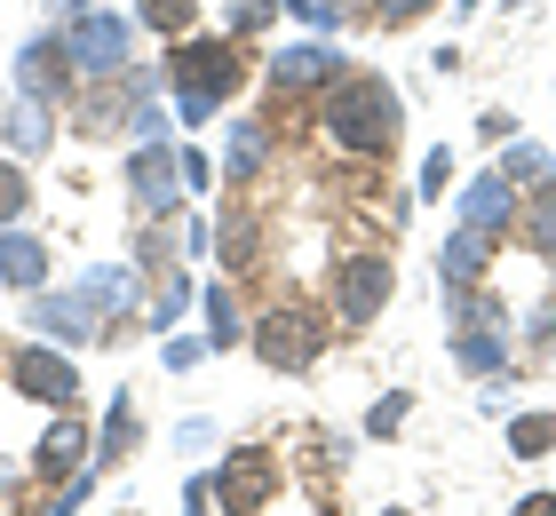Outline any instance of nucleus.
Listing matches in <instances>:
<instances>
[{
    "label": "nucleus",
    "instance_id": "nucleus-41",
    "mask_svg": "<svg viewBox=\"0 0 556 516\" xmlns=\"http://www.w3.org/2000/svg\"><path fill=\"white\" fill-rule=\"evenodd\" d=\"M56 16H88V0H56Z\"/></svg>",
    "mask_w": 556,
    "mask_h": 516
},
{
    "label": "nucleus",
    "instance_id": "nucleus-16",
    "mask_svg": "<svg viewBox=\"0 0 556 516\" xmlns=\"http://www.w3.org/2000/svg\"><path fill=\"white\" fill-rule=\"evenodd\" d=\"M88 445H96V437H88V421H72V413H64V421L40 437L33 469H48V477H72V469H88Z\"/></svg>",
    "mask_w": 556,
    "mask_h": 516
},
{
    "label": "nucleus",
    "instance_id": "nucleus-27",
    "mask_svg": "<svg viewBox=\"0 0 556 516\" xmlns=\"http://www.w3.org/2000/svg\"><path fill=\"white\" fill-rule=\"evenodd\" d=\"M24 199H33V191H24V160H0V230L24 215Z\"/></svg>",
    "mask_w": 556,
    "mask_h": 516
},
{
    "label": "nucleus",
    "instance_id": "nucleus-23",
    "mask_svg": "<svg viewBox=\"0 0 556 516\" xmlns=\"http://www.w3.org/2000/svg\"><path fill=\"white\" fill-rule=\"evenodd\" d=\"M509 453H525V461L556 453V413H517L509 421Z\"/></svg>",
    "mask_w": 556,
    "mask_h": 516
},
{
    "label": "nucleus",
    "instance_id": "nucleus-35",
    "mask_svg": "<svg viewBox=\"0 0 556 516\" xmlns=\"http://www.w3.org/2000/svg\"><path fill=\"white\" fill-rule=\"evenodd\" d=\"M215 184V167H207V151H184V191H207Z\"/></svg>",
    "mask_w": 556,
    "mask_h": 516
},
{
    "label": "nucleus",
    "instance_id": "nucleus-28",
    "mask_svg": "<svg viewBox=\"0 0 556 516\" xmlns=\"http://www.w3.org/2000/svg\"><path fill=\"white\" fill-rule=\"evenodd\" d=\"M96 493V469H72L64 484H56V501H48V508H33V516H72V508H80Z\"/></svg>",
    "mask_w": 556,
    "mask_h": 516
},
{
    "label": "nucleus",
    "instance_id": "nucleus-32",
    "mask_svg": "<svg viewBox=\"0 0 556 516\" xmlns=\"http://www.w3.org/2000/svg\"><path fill=\"white\" fill-rule=\"evenodd\" d=\"M445 184H453V151L438 143V151H429V160H421V199H438Z\"/></svg>",
    "mask_w": 556,
    "mask_h": 516
},
{
    "label": "nucleus",
    "instance_id": "nucleus-31",
    "mask_svg": "<svg viewBox=\"0 0 556 516\" xmlns=\"http://www.w3.org/2000/svg\"><path fill=\"white\" fill-rule=\"evenodd\" d=\"M278 16V0H231V33H263Z\"/></svg>",
    "mask_w": 556,
    "mask_h": 516
},
{
    "label": "nucleus",
    "instance_id": "nucleus-12",
    "mask_svg": "<svg viewBox=\"0 0 556 516\" xmlns=\"http://www.w3.org/2000/svg\"><path fill=\"white\" fill-rule=\"evenodd\" d=\"M493 230H469V223H453V239H445V254H438V270H445V287H477V278L493 270Z\"/></svg>",
    "mask_w": 556,
    "mask_h": 516
},
{
    "label": "nucleus",
    "instance_id": "nucleus-34",
    "mask_svg": "<svg viewBox=\"0 0 556 516\" xmlns=\"http://www.w3.org/2000/svg\"><path fill=\"white\" fill-rule=\"evenodd\" d=\"M374 9H382V24H414V16L438 9V0H374Z\"/></svg>",
    "mask_w": 556,
    "mask_h": 516
},
{
    "label": "nucleus",
    "instance_id": "nucleus-21",
    "mask_svg": "<svg viewBox=\"0 0 556 516\" xmlns=\"http://www.w3.org/2000/svg\"><path fill=\"white\" fill-rule=\"evenodd\" d=\"M525 247H533L541 263H556V184H541L533 206H525Z\"/></svg>",
    "mask_w": 556,
    "mask_h": 516
},
{
    "label": "nucleus",
    "instance_id": "nucleus-30",
    "mask_svg": "<svg viewBox=\"0 0 556 516\" xmlns=\"http://www.w3.org/2000/svg\"><path fill=\"white\" fill-rule=\"evenodd\" d=\"M278 9H294L302 24H311V33H334V24H342V9H334V0H278Z\"/></svg>",
    "mask_w": 556,
    "mask_h": 516
},
{
    "label": "nucleus",
    "instance_id": "nucleus-25",
    "mask_svg": "<svg viewBox=\"0 0 556 516\" xmlns=\"http://www.w3.org/2000/svg\"><path fill=\"white\" fill-rule=\"evenodd\" d=\"M136 16L151 24V33L184 40V33H191V16H199V0H136Z\"/></svg>",
    "mask_w": 556,
    "mask_h": 516
},
{
    "label": "nucleus",
    "instance_id": "nucleus-40",
    "mask_svg": "<svg viewBox=\"0 0 556 516\" xmlns=\"http://www.w3.org/2000/svg\"><path fill=\"white\" fill-rule=\"evenodd\" d=\"M517 516H556V493H525V501H517Z\"/></svg>",
    "mask_w": 556,
    "mask_h": 516
},
{
    "label": "nucleus",
    "instance_id": "nucleus-39",
    "mask_svg": "<svg viewBox=\"0 0 556 516\" xmlns=\"http://www.w3.org/2000/svg\"><path fill=\"white\" fill-rule=\"evenodd\" d=\"M184 516H207V477H191V484H184Z\"/></svg>",
    "mask_w": 556,
    "mask_h": 516
},
{
    "label": "nucleus",
    "instance_id": "nucleus-1",
    "mask_svg": "<svg viewBox=\"0 0 556 516\" xmlns=\"http://www.w3.org/2000/svg\"><path fill=\"white\" fill-rule=\"evenodd\" d=\"M318 127L334 151H358V160H382L397 143V127H406V103H397L390 80H374V72H342L334 88L318 103Z\"/></svg>",
    "mask_w": 556,
    "mask_h": 516
},
{
    "label": "nucleus",
    "instance_id": "nucleus-38",
    "mask_svg": "<svg viewBox=\"0 0 556 516\" xmlns=\"http://www.w3.org/2000/svg\"><path fill=\"white\" fill-rule=\"evenodd\" d=\"M199 357H207V342H167V366H175V374L199 366Z\"/></svg>",
    "mask_w": 556,
    "mask_h": 516
},
{
    "label": "nucleus",
    "instance_id": "nucleus-11",
    "mask_svg": "<svg viewBox=\"0 0 556 516\" xmlns=\"http://www.w3.org/2000/svg\"><path fill=\"white\" fill-rule=\"evenodd\" d=\"M0 287H16V294H40L48 287V247L33 239V230H0Z\"/></svg>",
    "mask_w": 556,
    "mask_h": 516
},
{
    "label": "nucleus",
    "instance_id": "nucleus-6",
    "mask_svg": "<svg viewBox=\"0 0 556 516\" xmlns=\"http://www.w3.org/2000/svg\"><path fill=\"white\" fill-rule=\"evenodd\" d=\"M215 501L231 508V516H255L278 501V453L270 445H231L215 461Z\"/></svg>",
    "mask_w": 556,
    "mask_h": 516
},
{
    "label": "nucleus",
    "instance_id": "nucleus-37",
    "mask_svg": "<svg viewBox=\"0 0 556 516\" xmlns=\"http://www.w3.org/2000/svg\"><path fill=\"white\" fill-rule=\"evenodd\" d=\"M525 326H533V342H541V350H548V342H556V294H548V302H541V318H525Z\"/></svg>",
    "mask_w": 556,
    "mask_h": 516
},
{
    "label": "nucleus",
    "instance_id": "nucleus-9",
    "mask_svg": "<svg viewBox=\"0 0 556 516\" xmlns=\"http://www.w3.org/2000/svg\"><path fill=\"white\" fill-rule=\"evenodd\" d=\"M342 80V56L326 40H294L270 56V96H311V88H334Z\"/></svg>",
    "mask_w": 556,
    "mask_h": 516
},
{
    "label": "nucleus",
    "instance_id": "nucleus-42",
    "mask_svg": "<svg viewBox=\"0 0 556 516\" xmlns=\"http://www.w3.org/2000/svg\"><path fill=\"white\" fill-rule=\"evenodd\" d=\"M453 9H462V16H469V9H477V0H453Z\"/></svg>",
    "mask_w": 556,
    "mask_h": 516
},
{
    "label": "nucleus",
    "instance_id": "nucleus-36",
    "mask_svg": "<svg viewBox=\"0 0 556 516\" xmlns=\"http://www.w3.org/2000/svg\"><path fill=\"white\" fill-rule=\"evenodd\" d=\"M477 136H485V143H509L517 119H509V112H485V119H477Z\"/></svg>",
    "mask_w": 556,
    "mask_h": 516
},
{
    "label": "nucleus",
    "instance_id": "nucleus-33",
    "mask_svg": "<svg viewBox=\"0 0 556 516\" xmlns=\"http://www.w3.org/2000/svg\"><path fill=\"white\" fill-rule=\"evenodd\" d=\"M184 302H191V278H167V287H160V318H151V326H175Z\"/></svg>",
    "mask_w": 556,
    "mask_h": 516
},
{
    "label": "nucleus",
    "instance_id": "nucleus-2",
    "mask_svg": "<svg viewBox=\"0 0 556 516\" xmlns=\"http://www.w3.org/2000/svg\"><path fill=\"white\" fill-rule=\"evenodd\" d=\"M167 80H175V103H184V119H215V103H231L239 80H247V56H239V40H215V33H184V48L167 56Z\"/></svg>",
    "mask_w": 556,
    "mask_h": 516
},
{
    "label": "nucleus",
    "instance_id": "nucleus-26",
    "mask_svg": "<svg viewBox=\"0 0 556 516\" xmlns=\"http://www.w3.org/2000/svg\"><path fill=\"white\" fill-rule=\"evenodd\" d=\"M501 151H509V160H501V175H509V184H533V191L548 184V151H541V143H517V136H509Z\"/></svg>",
    "mask_w": 556,
    "mask_h": 516
},
{
    "label": "nucleus",
    "instance_id": "nucleus-5",
    "mask_svg": "<svg viewBox=\"0 0 556 516\" xmlns=\"http://www.w3.org/2000/svg\"><path fill=\"white\" fill-rule=\"evenodd\" d=\"M64 56H72V80H119L128 72V24L104 16V9H88V16H72V33H64Z\"/></svg>",
    "mask_w": 556,
    "mask_h": 516
},
{
    "label": "nucleus",
    "instance_id": "nucleus-3",
    "mask_svg": "<svg viewBox=\"0 0 556 516\" xmlns=\"http://www.w3.org/2000/svg\"><path fill=\"white\" fill-rule=\"evenodd\" d=\"M318 350H326V318L318 310H302V302H270L263 318H255V357L270 374H311L318 366Z\"/></svg>",
    "mask_w": 556,
    "mask_h": 516
},
{
    "label": "nucleus",
    "instance_id": "nucleus-8",
    "mask_svg": "<svg viewBox=\"0 0 556 516\" xmlns=\"http://www.w3.org/2000/svg\"><path fill=\"white\" fill-rule=\"evenodd\" d=\"M128 191H136L143 215H175V199H184V151H167V136H151L128 160Z\"/></svg>",
    "mask_w": 556,
    "mask_h": 516
},
{
    "label": "nucleus",
    "instance_id": "nucleus-24",
    "mask_svg": "<svg viewBox=\"0 0 556 516\" xmlns=\"http://www.w3.org/2000/svg\"><path fill=\"white\" fill-rule=\"evenodd\" d=\"M239 333H247V318H239L231 287H207V350H231Z\"/></svg>",
    "mask_w": 556,
    "mask_h": 516
},
{
    "label": "nucleus",
    "instance_id": "nucleus-4",
    "mask_svg": "<svg viewBox=\"0 0 556 516\" xmlns=\"http://www.w3.org/2000/svg\"><path fill=\"white\" fill-rule=\"evenodd\" d=\"M390 294H397V263H390V254L358 247V254L334 263V318L342 326H374L390 310Z\"/></svg>",
    "mask_w": 556,
    "mask_h": 516
},
{
    "label": "nucleus",
    "instance_id": "nucleus-18",
    "mask_svg": "<svg viewBox=\"0 0 556 516\" xmlns=\"http://www.w3.org/2000/svg\"><path fill=\"white\" fill-rule=\"evenodd\" d=\"M453 357H462L469 374H501L509 366V342H501V326H462L453 333Z\"/></svg>",
    "mask_w": 556,
    "mask_h": 516
},
{
    "label": "nucleus",
    "instance_id": "nucleus-19",
    "mask_svg": "<svg viewBox=\"0 0 556 516\" xmlns=\"http://www.w3.org/2000/svg\"><path fill=\"white\" fill-rule=\"evenodd\" d=\"M80 302L88 310H112V318H119V310H136V270H88L80 278Z\"/></svg>",
    "mask_w": 556,
    "mask_h": 516
},
{
    "label": "nucleus",
    "instance_id": "nucleus-43",
    "mask_svg": "<svg viewBox=\"0 0 556 516\" xmlns=\"http://www.w3.org/2000/svg\"><path fill=\"white\" fill-rule=\"evenodd\" d=\"M548 357H556V342H548Z\"/></svg>",
    "mask_w": 556,
    "mask_h": 516
},
{
    "label": "nucleus",
    "instance_id": "nucleus-14",
    "mask_svg": "<svg viewBox=\"0 0 556 516\" xmlns=\"http://www.w3.org/2000/svg\"><path fill=\"white\" fill-rule=\"evenodd\" d=\"M56 143V119H48V96H24L9 103V160H40V151Z\"/></svg>",
    "mask_w": 556,
    "mask_h": 516
},
{
    "label": "nucleus",
    "instance_id": "nucleus-15",
    "mask_svg": "<svg viewBox=\"0 0 556 516\" xmlns=\"http://www.w3.org/2000/svg\"><path fill=\"white\" fill-rule=\"evenodd\" d=\"M33 326H40L56 350L96 342V326H88V302H80V294H40V302H33Z\"/></svg>",
    "mask_w": 556,
    "mask_h": 516
},
{
    "label": "nucleus",
    "instance_id": "nucleus-10",
    "mask_svg": "<svg viewBox=\"0 0 556 516\" xmlns=\"http://www.w3.org/2000/svg\"><path fill=\"white\" fill-rule=\"evenodd\" d=\"M462 223H469V230H493V239H501V230L517 223V184H509L501 167L469 175V191H462Z\"/></svg>",
    "mask_w": 556,
    "mask_h": 516
},
{
    "label": "nucleus",
    "instance_id": "nucleus-20",
    "mask_svg": "<svg viewBox=\"0 0 556 516\" xmlns=\"http://www.w3.org/2000/svg\"><path fill=\"white\" fill-rule=\"evenodd\" d=\"M215 247H223V263H231V270H247V263H255V247H263L255 215H239V206H231V215H215Z\"/></svg>",
    "mask_w": 556,
    "mask_h": 516
},
{
    "label": "nucleus",
    "instance_id": "nucleus-22",
    "mask_svg": "<svg viewBox=\"0 0 556 516\" xmlns=\"http://www.w3.org/2000/svg\"><path fill=\"white\" fill-rule=\"evenodd\" d=\"M119 453H136V398L119 390L112 413H104V437H96V461H119Z\"/></svg>",
    "mask_w": 556,
    "mask_h": 516
},
{
    "label": "nucleus",
    "instance_id": "nucleus-7",
    "mask_svg": "<svg viewBox=\"0 0 556 516\" xmlns=\"http://www.w3.org/2000/svg\"><path fill=\"white\" fill-rule=\"evenodd\" d=\"M9 381H16L24 398L56 405V413H72V398H80V374H72V357H64V350H40V342H16Z\"/></svg>",
    "mask_w": 556,
    "mask_h": 516
},
{
    "label": "nucleus",
    "instance_id": "nucleus-17",
    "mask_svg": "<svg viewBox=\"0 0 556 516\" xmlns=\"http://www.w3.org/2000/svg\"><path fill=\"white\" fill-rule=\"evenodd\" d=\"M16 64H24V96H56V88L72 80V56H64V40H56V33H40Z\"/></svg>",
    "mask_w": 556,
    "mask_h": 516
},
{
    "label": "nucleus",
    "instance_id": "nucleus-29",
    "mask_svg": "<svg viewBox=\"0 0 556 516\" xmlns=\"http://www.w3.org/2000/svg\"><path fill=\"white\" fill-rule=\"evenodd\" d=\"M397 429H406V390L374 398V413H366V437H397Z\"/></svg>",
    "mask_w": 556,
    "mask_h": 516
},
{
    "label": "nucleus",
    "instance_id": "nucleus-13",
    "mask_svg": "<svg viewBox=\"0 0 556 516\" xmlns=\"http://www.w3.org/2000/svg\"><path fill=\"white\" fill-rule=\"evenodd\" d=\"M263 167H270V127H263V119H231V143H223V184L247 191Z\"/></svg>",
    "mask_w": 556,
    "mask_h": 516
}]
</instances>
